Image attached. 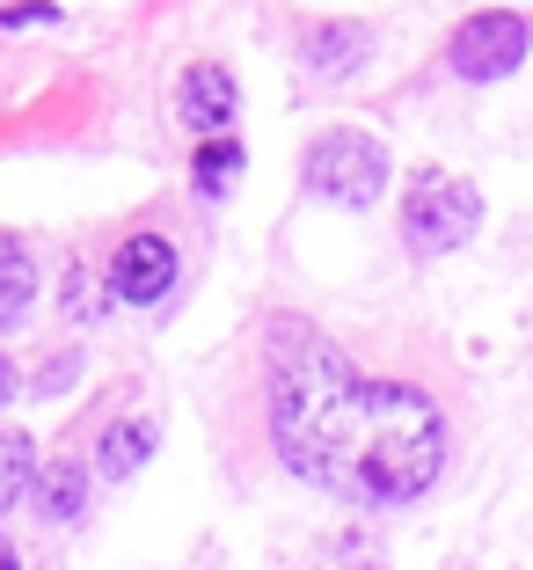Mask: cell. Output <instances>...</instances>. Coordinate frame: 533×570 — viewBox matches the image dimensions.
<instances>
[{
    "label": "cell",
    "mask_w": 533,
    "mask_h": 570,
    "mask_svg": "<svg viewBox=\"0 0 533 570\" xmlns=\"http://www.w3.org/2000/svg\"><path fill=\"white\" fill-rule=\"evenodd\" d=\"M270 446L285 469L358 504H409L446 469V417L424 387L358 373L315 322L285 315L264 336Z\"/></svg>",
    "instance_id": "6da1fadb"
},
{
    "label": "cell",
    "mask_w": 533,
    "mask_h": 570,
    "mask_svg": "<svg viewBox=\"0 0 533 570\" xmlns=\"http://www.w3.org/2000/svg\"><path fill=\"white\" fill-rule=\"evenodd\" d=\"M475 219H483V198H475L461 176H446V168H417L409 190H402V235H409L417 256L461 249V242L475 235Z\"/></svg>",
    "instance_id": "7a4b0ae2"
},
{
    "label": "cell",
    "mask_w": 533,
    "mask_h": 570,
    "mask_svg": "<svg viewBox=\"0 0 533 570\" xmlns=\"http://www.w3.org/2000/svg\"><path fill=\"white\" fill-rule=\"evenodd\" d=\"M300 176H307V190H315V198H329V205H351V213H358V205H373L387 190V176H395V168H387V147L373 132H322L315 147H307V161H300Z\"/></svg>",
    "instance_id": "3957f363"
},
{
    "label": "cell",
    "mask_w": 533,
    "mask_h": 570,
    "mask_svg": "<svg viewBox=\"0 0 533 570\" xmlns=\"http://www.w3.org/2000/svg\"><path fill=\"white\" fill-rule=\"evenodd\" d=\"M446 59H453L461 81H504V73L526 59V16H512V8H483V16H467L461 30H453Z\"/></svg>",
    "instance_id": "277c9868"
},
{
    "label": "cell",
    "mask_w": 533,
    "mask_h": 570,
    "mask_svg": "<svg viewBox=\"0 0 533 570\" xmlns=\"http://www.w3.org/2000/svg\"><path fill=\"white\" fill-rule=\"evenodd\" d=\"M110 285H117V301H132V307H154L176 293V249H168V235H132L125 249L110 256Z\"/></svg>",
    "instance_id": "5b68a950"
},
{
    "label": "cell",
    "mask_w": 533,
    "mask_h": 570,
    "mask_svg": "<svg viewBox=\"0 0 533 570\" xmlns=\"http://www.w3.org/2000/svg\"><path fill=\"white\" fill-rule=\"evenodd\" d=\"M184 125L190 132H205V139H219L234 125V110H241V88H234V73L227 67H190L184 73Z\"/></svg>",
    "instance_id": "8992f818"
},
{
    "label": "cell",
    "mask_w": 533,
    "mask_h": 570,
    "mask_svg": "<svg viewBox=\"0 0 533 570\" xmlns=\"http://www.w3.org/2000/svg\"><path fill=\"white\" fill-rule=\"evenodd\" d=\"M366 45H373L366 22H315V30H307V67H315L322 81H336V73H351L366 59Z\"/></svg>",
    "instance_id": "52a82bcc"
},
{
    "label": "cell",
    "mask_w": 533,
    "mask_h": 570,
    "mask_svg": "<svg viewBox=\"0 0 533 570\" xmlns=\"http://www.w3.org/2000/svg\"><path fill=\"white\" fill-rule=\"evenodd\" d=\"M37 512H45L51 527H73L88 512V469L81 461H51V469H37Z\"/></svg>",
    "instance_id": "ba28073f"
},
{
    "label": "cell",
    "mask_w": 533,
    "mask_h": 570,
    "mask_svg": "<svg viewBox=\"0 0 533 570\" xmlns=\"http://www.w3.org/2000/svg\"><path fill=\"white\" fill-rule=\"evenodd\" d=\"M30 293H37V264H30V249H22V242H0V330L30 315Z\"/></svg>",
    "instance_id": "9c48e42d"
},
{
    "label": "cell",
    "mask_w": 533,
    "mask_h": 570,
    "mask_svg": "<svg viewBox=\"0 0 533 570\" xmlns=\"http://www.w3.org/2000/svg\"><path fill=\"white\" fill-rule=\"evenodd\" d=\"M147 453H154V424H147V417H132V424H117V432H102L96 469H102V475H132Z\"/></svg>",
    "instance_id": "30bf717a"
},
{
    "label": "cell",
    "mask_w": 533,
    "mask_h": 570,
    "mask_svg": "<svg viewBox=\"0 0 533 570\" xmlns=\"http://www.w3.org/2000/svg\"><path fill=\"white\" fill-rule=\"evenodd\" d=\"M190 176H198L205 198H219V190L241 176V147H234V139H205V147L190 154Z\"/></svg>",
    "instance_id": "8fae6325"
},
{
    "label": "cell",
    "mask_w": 533,
    "mask_h": 570,
    "mask_svg": "<svg viewBox=\"0 0 533 570\" xmlns=\"http://www.w3.org/2000/svg\"><path fill=\"white\" fill-rule=\"evenodd\" d=\"M30 469H37V453H30V439L22 432H8L0 424V512L22 498V483H30Z\"/></svg>",
    "instance_id": "7c38bea8"
},
{
    "label": "cell",
    "mask_w": 533,
    "mask_h": 570,
    "mask_svg": "<svg viewBox=\"0 0 533 570\" xmlns=\"http://www.w3.org/2000/svg\"><path fill=\"white\" fill-rule=\"evenodd\" d=\"M8 30H30V22H51V8H16V16H0Z\"/></svg>",
    "instance_id": "4fadbf2b"
},
{
    "label": "cell",
    "mask_w": 533,
    "mask_h": 570,
    "mask_svg": "<svg viewBox=\"0 0 533 570\" xmlns=\"http://www.w3.org/2000/svg\"><path fill=\"white\" fill-rule=\"evenodd\" d=\"M8 395H16V366H8V352H0V410H8Z\"/></svg>",
    "instance_id": "5bb4252c"
},
{
    "label": "cell",
    "mask_w": 533,
    "mask_h": 570,
    "mask_svg": "<svg viewBox=\"0 0 533 570\" xmlns=\"http://www.w3.org/2000/svg\"><path fill=\"white\" fill-rule=\"evenodd\" d=\"M0 570H22V563H16V549H8V534H0Z\"/></svg>",
    "instance_id": "9a60e30c"
}]
</instances>
